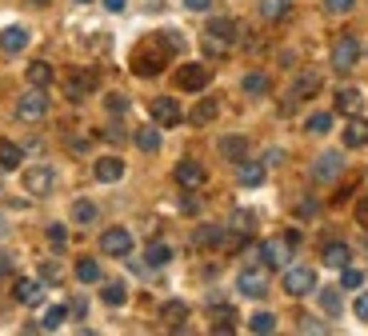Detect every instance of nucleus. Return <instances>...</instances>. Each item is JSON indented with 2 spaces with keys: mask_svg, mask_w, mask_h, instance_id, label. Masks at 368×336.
Segmentation results:
<instances>
[{
  "mask_svg": "<svg viewBox=\"0 0 368 336\" xmlns=\"http://www.w3.org/2000/svg\"><path fill=\"white\" fill-rule=\"evenodd\" d=\"M124 4H128V0H104V9L108 12H124Z\"/></svg>",
  "mask_w": 368,
  "mask_h": 336,
  "instance_id": "nucleus-57",
  "label": "nucleus"
},
{
  "mask_svg": "<svg viewBox=\"0 0 368 336\" xmlns=\"http://www.w3.org/2000/svg\"><path fill=\"white\" fill-rule=\"evenodd\" d=\"M104 108L113 112V116H121V112H128V96H121V92H108V96H104Z\"/></svg>",
  "mask_w": 368,
  "mask_h": 336,
  "instance_id": "nucleus-43",
  "label": "nucleus"
},
{
  "mask_svg": "<svg viewBox=\"0 0 368 336\" xmlns=\"http://www.w3.org/2000/svg\"><path fill=\"white\" fill-rule=\"evenodd\" d=\"M76 280H81V285H96V280H101V265H96V260H88V256H84V260H76Z\"/></svg>",
  "mask_w": 368,
  "mask_h": 336,
  "instance_id": "nucleus-36",
  "label": "nucleus"
},
{
  "mask_svg": "<svg viewBox=\"0 0 368 336\" xmlns=\"http://www.w3.org/2000/svg\"><path fill=\"white\" fill-rule=\"evenodd\" d=\"M133 141H136V148H140V153H160V124H153V128H140Z\"/></svg>",
  "mask_w": 368,
  "mask_h": 336,
  "instance_id": "nucleus-29",
  "label": "nucleus"
},
{
  "mask_svg": "<svg viewBox=\"0 0 368 336\" xmlns=\"http://www.w3.org/2000/svg\"><path fill=\"white\" fill-rule=\"evenodd\" d=\"M352 308H357V316H360V320H364V325H368V288H364V292L357 296V305H352Z\"/></svg>",
  "mask_w": 368,
  "mask_h": 336,
  "instance_id": "nucleus-49",
  "label": "nucleus"
},
{
  "mask_svg": "<svg viewBox=\"0 0 368 336\" xmlns=\"http://www.w3.org/2000/svg\"><path fill=\"white\" fill-rule=\"evenodd\" d=\"M12 296H16L21 305H41L44 300V280L41 276H21L16 288H12Z\"/></svg>",
  "mask_w": 368,
  "mask_h": 336,
  "instance_id": "nucleus-16",
  "label": "nucleus"
},
{
  "mask_svg": "<svg viewBox=\"0 0 368 336\" xmlns=\"http://www.w3.org/2000/svg\"><path fill=\"white\" fill-rule=\"evenodd\" d=\"M32 4H48V0H32Z\"/></svg>",
  "mask_w": 368,
  "mask_h": 336,
  "instance_id": "nucleus-60",
  "label": "nucleus"
},
{
  "mask_svg": "<svg viewBox=\"0 0 368 336\" xmlns=\"http://www.w3.org/2000/svg\"><path fill=\"white\" fill-rule=\"evenodd\" d=\"M101 300H104L108 308H121L124 300H128V288H124L121 280H108V285L101 288Z\"/></svg>",
  "mask_w": 368,
  "mask_h": 336,
  "instance_id": "nucleus-31",
  "label": "nucleus"
},
{
  "mask_svg": "<svg viewBox=\"0 0 368 336\" xmlns=\"http://www.w3.org/2000/svg\"><path fill=\"white\" fill-rule=\"evenodd\" d=\"M48 245H52V248H64V245H68V228H64V224H48Z\"/></svg>",
  "mask_w": 368,
  "mask_h": 336,
  "instance_id": "nucleus-44",
  "label": "nucleus"
},
{
  "mask_svg": "<svg viewBox=\"0 0 368 336\" xmlns=\"http://www.w3.org/2000/svg\"><path fill=\"white\" fill-rule=\"evenodd\" d=\"M96 84H101V72L96 68H81V72H72L68 81H64V92H68V101H84V96H92L96 92Z\"/></svg>",
  "mask_w": 368,
  "mask_h": 336,
  "instance_id": "nucleus-4",
  "label": "nucleus"
},
{
  "mask_svg": "<svg viewBox=\"0 0 368 336\" xmlns=\"http://www.w3.org/2000/svg\"><path fill=\"white\" fill-rule=\"evenodd\" d=\"M285 292L288 296H308V292H317V273L305 265L297 268H285Z\"/></svg>",
  "mask_w": 368,
  "mask_h": 336,
  "instance_id": "nucleus-7",
  "label": "nucleus"
},
{
  "mask_svg": "<svg viewBox=\"0 0 368 336\" xmlns=\"http://www.w3.org/2000/svg\"><path fill=\"white\" fill-rule=\"evenodd\" d=\"M29 84H36V88H48V84H52V64H48V61H32V64H29Z\"/></svg>",
  "mask_w": 368,
  "mask_h": 336,
  "instance_id": "nucleus-32",
  "label": "nucleus"
},
{
  "mask_svg": "<svg viewBox=\"0 0 368 336\" xmlns=\"http://www.w3.org/2000/svg\"><path fill=\"white\" fill-rule=\"evenodd\" d=\"M320 308H324L328 316L344 312V296H340V288H320Z\"/></svg>",
  "mask_w": 368,
  "mask_h": 336,
  "instance_id": "nucleus-33",
  "label": "nucleus"
},
{
  "mask_svg": "<svg viewBox=\"0 0 368 336\" xmlns=\"http://www.w3.org/2000/svg\"><path fill=\"white\" fill-rule=\"evenodd\" d=\"M101 253L104 256H128L133 253V233H128V228H104L101 233Z\"/></svg>",
  "mask_w": 368,
  "mask_h": 336,
  "instance_id": "nucleus-12",
  "label": "nucleus"
},
{
  "mask_svg": "<svg viewBox=\"0 0 368 336\" xmlns=\"http://www.w3.org/2000/svg\"><path fill=\"white\" fill-rule=\"evenodd\" d=\"M24 188H29L32 196H48L52 188H56V173H52L48 164H32L29 173H24Z\"/></svg>",
  "mask_w": 368,
  "mask_h": 336,
  "instance_id": "nucleus-11",
  "label": "nucleus"
},
{
  "mask_svg": "<svg viewBox=\"0 0 368 336\" xmlns=\"http://www.w3.org/2000/svg\"><path fill=\"white\" fill-rule=\"evenodd\" d=\"M4 233H9V220H4V216H0V236H4Z\"/></svg>",
  "mask_w": 368,
  "mask_h": 336,
  "instance_id": "nucleus-59",
  "label": "nucleus"
},
{
  "mask_svg": "<svg viewBox=\"0 0 368 336\" xmlns=\"http://www.w3.org/2000/svg\"><path fill=\"white\" fill-rule=\"evenodd\" d=\"M225 236H228L225 224H200V228L193 233V248H220Z\"/></svg>",
  "mask_w": 368,
  "mask_h": 336,
  "instance_id": "nucleus-17",
  "label": "nucleus"
},
{
  "mask_svg": "<svg viewBox=\"0 0 368 336\" xmlns=\"http://www.w3.org/2000/svg\"><path fill=\"white\" fill-rule=\"evenodd\" d=\"M360 104H364V92H360V88H340V92H337V101H332V108L344 112V116H357Z\"/></svg>",
  "mask_w": 368,
  "mask_h": 336,
  "instance_id": "nucleus-20",
  "label": "nucleus"
},
{
  "mask_svg": "<svg viewBox=\"0 0 368 336\" xmlns=\"http://www.w3.org/2000/svg\"><path fill=\"white\" fill-rule=\"evenodd\" d=\"M61 265H56V260H44V265H41V280H44V285H56V280H61Z\"/></svg>",
  "mask_w": 368,
  "mask_h": 336,
  "instance_id": "nucleus-45",
  "label": "nucleus"
},
{
  "mask_svg": "<svg viewBox=\"0 0 368 336\" xmlns=\"http://www.w3.org/2000/svg\"><path fill=\"white\" fill-rule=\"evenodd\" d=\"M364 144H368V121L352 116V121L344 124V148H364Z\"/></svg>",
  "mask_w": 368,
  "mask_h": 336,
  "instance_id": "nucleus-21",
  "label": "nucleus"
},
{
  "mask_svg": "<svg viewBox=\"0 0 368 336\" xmlns=\"http://www.w3.org/2000/svg\"><path fill=\"white\" fill-rule=\"evenodd\" d=\"M220 156L232 161V164H240L248 156V141H245V136H225V141H220Z\"/></svg>",
  "mask_w": 368,
  "mask_h": 336,
  "instance_id": "nucleus-25",
  "label": "nucleus"
},
{
  "mask_svg": "<svg viewBox=\"0 0 368 336\" xmlns=\"http://www.w3.org/2000/svg\"><path fill=\"white\" fill-rule=\"evenodd\" d=\"M184 9L188 12H208L213 9V0H184Z\"/></svg>",
  "mask_w": 368,
  "mask_h": 336,
  "instance_id": "nucleus-52",
  "label": "nucleus"
},
{
  "mask_svg": "<svg viewBox=\"0 0 368 336\" xmlns=\"http://www.w3.org/2000/svg\"><path fill=\"white\" fill-rule=\"evenodd\" d=\"M320 84H324V81H320V72H297V81H292V88H288L292 101L285 104V112H292L300 101H312V96L320 92Z\"/></svg>",
  "mask_w": 368,
  "mask_h": 336,
  "instance_id": "nucleus-5",
  "label": "nucleus"
},
{
  "mask_svg": "<svg viewBox=\"0 0 368 336\" xmlns=\"http://www.w3.org/2000/svg\"><path fill=\"white\" fill-rule=\"evenodd\" d=\"M236 320H240V316H236V308H220L216 305V312H213V332L216 336H228V332H236Z\"/></svg>",
  "mask_w": 368,
  "mask_h": 336,
  "instance_id": "nucleus-24",
  "label": "nucleus"
},
{
  "mask_svg": "<svg viewBox=\"0 0 368 336\" xmlns=\"http://www.w3.org/2000/svg\"><path fill=\"white\" fill-rule=\"evenodd\" d=\"M153 121L160 124V128H176V124L184 121V112H180V104H176L173 96H156L153 101Z\"/></svg>",
  "mask_w": 368,
  "mask_h": 336,
  "instance_id": "nucleus-14",
  "label": "nucleus"
},
{
  "mask_svg": "<svg viewBox=\"0 0 368 336\" xmlns=\"http://www.w3.org/2000/svg\"><path fill=\"white\" fill-rule=\"evenodd\" d=\"M357 224L368 233V196H364V200H357Z\"/></svg>",
  "mask_w": 368,
  "mask_h": 336,
  "instance_id": "nucleus-50",
  "label": "nucleus"
},
{
  "mask_svg": "<svg viewBox=\"0 0 368 336\" xmlns=\"http://www.w3.org/2000/svg\"><path fill=\"white\" fill-rule=\"evenodd\" d=\"M305 128H308V133H317V136H324L328 128H332V112H312Z\"/></svg>",
  "mask_w": 368,
  "mask_h": 336,
  "instance_id": "nucleus-41",
  "label": "nucleus"
},
{
  "mask_svg": "<svg viewBox=\"0 0 368 336\" xmlns=\"http://www.w3.org/2000/svg\"><path fill=\"white\" fill-rule=\"evenodd\" d=\"M360 36L357 32H340L337 41H332V68L337 72H352L360 64Z\"/></svg>",
  "mask_w": 368,
  "mask_h": 336,
  "instance_id": "nucleus-2",
  "label": "nucleus"
},
{
  "mask_svg": "<svg viewBox=\"0 0 368 336\" xmlns=\"http://www.w3.org/2000/svg\"><path fill=\"white\" fill-rule=\"evenodd\" d=\"M236 288H240V296H248V300H260V296L268 292V268H245V273L236 276Z\"/></svg>",
  "mask_w": 368,
  "mask_h": 336,
  "instance_id": "nucleus-6",
  "label": "nucleus"
},
{
  "mask_svg": "<svg viewBox=\"0 0 368 336\" xmlns=\"http://www.w3.org/2000/svg\"><path fill=\"white\" fill-rule=\"evenodd\" d=\"M168 260H173V248L164 245V240H153V245L144 248V265L148 268H164Z\"/></svg>",
  "mask_w": 368,
  "mask_h": 336,
  "instance_id": "nucleus-27",
  "label": "nucleus"
},
{
  "mask_svg": "<svg viewBox=\"0 0 368 336\" xmlns=\"http://www.w3.org/2000/svg\"><path fill=\"white\" fill-rule=\"evenodd\" d=\"M96 216H101V213H96V204H92V200H76V204H72V220H76V224H96Z\"/></svg>",
  "mask_w": 368,
  "mask_h": 336,
  "instance_id": "nucleus-39",
  "label": "nucleus"
},
{
  "mask_svg": "<svg viewBox=\"0 0 368 336\" xmlns=\"http://www.w3.org/2000/svg\"><path fill=\"white\" fill-rule=\"evenodd\" d=\"M64 320H68V305H52V308H48V312H44V320H41V328H48V332H52V328H61V325H64Z\"/></svg>",
  "mask_w": 368,
  "mask_h": 336,
  "instance_id": "nucleus-40",
  "label": "nucleus"
},
{
  "mask_svg": "<svg viewBox=\"0 0 368 336\" xmlns=\"http://www.w3.org/2000/svg\"><path fill=\"white\" fill-rule=\"evenodd\" d=\"M104 141H113V144H121V141H124V133H121V124H108V128H104Z\"/></svg>",
  "mask_w": 368,
  "mask_h": 336,
  "instance_id": "nucleus-53",
  "label": "nucleus"
},
{
  "mask_svg": "<svg viewBox=\"0 0 368 336\" xmlns=\"http://www.w3.org/2000/svg\"><path fill=\"white\" fill-rule=\"evenodd\" d=\"M248 332H256V336L276 332V316H272V312H256V316H248Z\"/></svg>",
  "mask_w": 368,
  "mask_h": 336,
  "instance_id": "nucleus-34",
  "label": "nucleus"
},
{
  "mask_svg": "<svg viewBox=\"0 0 368 336\" xmlns=\"http://www.w3.org/2000/svg\"><path fill=\"white\" fill-rule=\"evenodd\" d=\"M180 208H184V213H196V208H200V200H196V196H184Z\"/></svg>",
  "mask_w": 368,
  "mask_h": 336,
  "instance_id": "nucleus-56",
  "label": "nucleus"
},
{
  "mask_svg": "<svg viewBox=\"0 0 368 336\" xmlns=\"http://www.w3.org/2000/svg\"><path fill=\"white\" fill-rule=\"evenodd\" d=\"M340 173H344V153H320L317 164H312V180H320V184L337 180Z\"/></svg>",
  "mask_w": 368,
  "mask_h": 336,
  "instance_id": "nucleus-13",
  "label": "nucleus"
},
{
  "mask_svg": "<svg viewBox=\"0 0 368 336\" xmlns=\"http://www.w3.org/2000/svg\"><path fill=\"white\" fill-rule=\"evenodd\" d=\"M360 285H364V273L360 268H352V265L340 268V288H360Z\"/></svg>",
  "mask_w": 368,
  "mask_h": 336,
  "instance_id": "nucleus-42",
  "label": "nucleus"
},
{
  "mask_svg": "<svg viewBox=\"0 0 368 336\" xmlns=\"http://www.w3.org/2000/svg\"><path fill=\"white\" fill-rule=\"evenodd\" d=\"M297 213L300 216H317V200H312V196H305V200L297 204Z\"/></svg>",
  "mask_w": 368,
  "mask_h": 336,
  "instance_id": "nucleus-51",
  "label": "nucleus"
},
{
  "mask_svg": "<svg viewBox=\"0 0 368 336\" xmlns=\"http://www.w3.org/2000/svg\"><path fill=\"white\" fill-rule=\"evenodd\" d=\"M44 112H48V96H44V88L32 84L21 101H16V116H21V121H41Z\"/></svg>",
  "mask_w": 368,
  "mask_h": 336,
  "instance_id": "nucleus-8",
  "label": "nucleus"
},
{
  "mask_svg": "<svg viewBox=\"0 0 368 336\" xmlns=\"http://www.w3.org/2000/svg\"><path fill=\"white\" fill-rule=\"evenodd\" d=\"M68 312H72V316H84V312H88V305H84L81 296H76V300H72V305H68Z\"/></svg>",
  "mask_w": 368,
  "mask_h": 336,
  "instance_id": "nucleus-54",
  "label": "nucleus"
},
{
  "mask_svg": "<svg viewBox=\"0 0 368 336\" xmlns=\"http://www.w3.org/2000/svg\"><path fill=\"white\" fill-rule=\"evenodd\" d=\"M24 161V148L21 144H12V141H0V173H16Z\"/></svg>",
  "mask_w": 368,
  "mask_h": 336,
  "instance_id": "nucleus-23",
  "label": "nucleus"
},
{
  "mask_svg": "<svg viewBox=\"0 0 368 336\" xmlns=\"http://www.w3.org/2000/svg\"><path fill=\"white\" fill-rule=\"evenodd\" d=\"M76 4H88V0H76Z\"/></svg>",
  "mask_w": 368,
  "mask_h": 336,
  "instance_id": "nucleus-61",
  "label": "nucleus"
},
{
  "mask_svg": "<svg viewBox=\"0 0 368 336\" xmlns=\"http://www.w3.org/2000/svg\"><path fill=\"white\" fill-rule=\"evenodd\" d=\"M180 49H184V41L176 36V32H156V36H148L144 44H136L133 72L136 76H160V68L173 61Z\"/></svg>",
  "mask_w": 368,
  "mask_h": 336,
  "instance_id": "nucleus-1",
  "label": "nucleus"
},
{
  "mask_svg": "<svg viewBox=\"0 0 368 336\" xmlns=\"http://www.w3.org/2000/svg\"><path fill=\"white\" fill-rule=\"evenodd\" d=\"M228 228H232V233H245V236H252V228H256V216L248 213V208H236V213H232V220H228Z\"/></svg>",
  "mask_w": 368,
  "mask_h": 336,
  "instance_id": "nucleus-35",
  "label": "nucleus"
},
{
  "mask_svg": "<svg viewBox=\"0 0 368 336\" xmlns=\"http://www.w3.org/2000/svg\"><path fill=\"white\" fill-rule=\"evenodd\" d=\"M184 316H188V305H184V300H168V305H160V320L168 328H180Z\"/></svg>",
  "mask_w": 368,
  "mask_h": 336,
  "instance_id": "nucleus-30",
  "label": "nucleus"
},
{
  "mask_svg": "<svg viewBox=\"0 0 368 336\" xmlns=\"http://www.w3.org/2000/svg\"><path fill=\"white\" fill-rule=\"evenodd\" d=\"M352 4H357V0H324V9L332 12V16H344V12H352Z\"/></svg>",
  "mask_w": 368,
  "mask_h": 336,
  "instance_id": "nucleus-46",
  "label": "nucleus"
},
{
  "mask_svg": "<svg viewBox=\"0 0 368 336\" xmlns=\"http://www.w3.org/2000/svg\"><path fill=\"white\" fill-rule=\"evenodd\" d=\"M288 253H292V245H288L285 236L280 240H265V245L256 248V256H260V265L272 273V268H288Z\"/></svg>",
  "mask_w": 368,
  "mask_h": 336,
  "instance_id": "nucleus-9",
  "label": "nucleus"
},
{
  "mask_svg": "<svg viewBox=\"0 0 368 336\" xmlns=\"http://www.w3.org/2000/svg\"><path fill=\"white\" fill-rule=\"evenodd\" d=\"M265 173H268V164L265 161H240L236 164V180L245 184V188H256V184H265Z\"/></svg>",
  "mask_w": 368,
  "mask_h": 336,
  "instance_id": "nucleus-18",
  "label": "nucleus"
},
{
  "mask_svg": "<svg viewBox=\"0 0 368 336\" xmlns=\"http://www.w3.org/2000/svg\"><path fill=\"white\" fill-rule=\"evenodd\" d=\"M176 184H180L184 193H193V188H200V184L208 180V173H205V164L200 161H193V156H184L180 164H176Z\"/></svg>",
  "mask_w": 368,
  "mask_h": 336,
  "instance_id": "nucleus-10",
  "label": "nucleus"
},
{
  "mask_svg": "<svg viewBox=\"0 0 368 336\" xmlns=\"http://www.w3.org/2000/svg\"><path fill=\"white\" fill-rule=\"evenodd\" d=\"M300 332H328V328L320 325L317 316H300Z\"/></svg>",
  "mask_w": 368,
  "mask_h": 336,
  "instance_id": "nucleus-47",
  "label": "nucleus"
},
{
  "mask_svg": "<svg viewBox=\"0 0 368 336\" xmlns=\"http://www.w3.org/2000/svg\"><path fill=\"white\" fill-rule=\"evenodd\" d=\"M240 88H245L248 96H265V92H268V76H265V72H248L245 81H240Z\"/></svg>",
  "mask_w": 368,
  "mask_h": 336,
  "instance_id": "nucleus-37",
  "label": "nucleus"
},
{
  "mask_svg": "<svg viewBox=\"0 0 368 336\" xmlns=\"http://www.w3.org/2000/svg\"><path fill=\"white\" fill-rule=\"evenodd\" d=\"M208 81H213L208 64H180L176 68V88H184V92H205Z\"/></svg>",
  "mask_w": 368,
  "mask_h": 336,
  "instance_id": "nucleus-3",
  "label": "nucleus"
},
{
  "mask_svg": "<svg viewBox=\"0 0 368 336\" xmlns=\"http://www.w3.org/2000/svg\"><path fill=\"white\" fill-rule=\"evenodd\" d=\"M348 260H352V253H348L344 240H328V245H324V265L328 268H344Z\"/></svg>",
  "mask_w": 368,
  "mask_h": 336,
  "instance_id": "nucleus-26",
  "label": "nucleus"
},
{
  "mask_svg": "<svg viewBox=\"0 0 368 336\" xmlns=\"http://www.w3.org/2000/svg\"><path fill=\"white\" fill-rule=\"evenodd\" d=\"M9 273H12V256L0 253V276H9Z\"/></svg>",
  "mask_w": 368,
  "mask_h": 336,
  "instance_id": "nucleus-58",
  "label": "nucleus"
},
{
  "mask_svg": "<svg viewBox=\"0 0 368 336\" xmlns=\"http://www.w3.org/2000/svg\"><path fill=\"white\" fill-rule=\"evenodd\" d=\"M200 44H205V52H208V56H225V44H220V41H213V36H205V41H200Z\"/></svg>",
  "mask_w": 368,
  "mask_h": 336,
  "instance_id": "nucleus-48",
  "label": "nucleus"
},
{
  "mask_svg": "<svg viewBox=\"0 0 368 336\" xmlns=\"http://www.w3.org/2000/svg\"><path fill=\"white\" fill-rule=\"evenodd\" d=\"M280 161H285V153H280V148H268V153H265V164H280Z\"/></svg>",
  "mask_w": 368,
  "mask_h": 336,
  "instance_id": "nucleus-55",
  "label": "nucleus"
},
{
  "mask_svg": "<svg viewBox=\"0 0 368 336\" xmlns=\"http://www.w3.org/2000/svg\"><path fill=\"white\" fill-rule=\"evenodd\" d=\"M216 112H220V104H216L213 96H205V101H200L193 112H188V121H193V124H213V121H216Z\"/></svg>",
  "mask_w": 368,
  "mask_h": 336,
  "instance_id": "nucleus-28",
  "label": "nucleus"
},
{
  "mask_svg": "<svg viewBox=\"0 0 368 336\" xmlns=\"http://www.w3.org/2000/svg\"><path fill=\"white\" fill-rule=\"evenodd\" d=\"M260 16H265V21H285L288 0H260Z\"/></svg>",
  "mask_w": 368,
  "mask_h": 336,
  "instance_id": "nucleus-38",
  "label": "nucleus"
},
{
  "mask_svg": "<svg viewBox=\"0 0 368 336\" xmlns=\"http://www.w3.org/2000/svg\"><path fill=\"white\" fill-rule=\"evenodd\" d=\"M24 44H29V29H21V24H9L0 32V49L4 52H24Z\"/></svg>",
  "mask_w": 368,
  "mask_h": 336,
  "instance_id": "nucleus-22",
  "label": "nucleus"
},
{
  "mask_svg": "<svg viewBox=\"0 0 368 336\" xmlns=\"http://www.w3.org/2000/svg\"><path fill=\"white\" fill-rule=\"evenodd\" d=\"M92 173H96V180H101V184H116L124 176V161H121V156H101Z\"/></svg>",
  "mask_w": 368,
  "mask_h": 336,
  "instance_id": "nucleus-19",
  "label": "nucleus"
},
{
  "mask_svg": "<svg viewBox=\"0 0 368 336\" xmlns=\"http://www.w3.org/2000/svg\"><path fill=\"white\" fill-rule=\"evenodd\" d=\"M205 36H213V41H220L225 49H232V44L240 41V24L228 21V16H213V21H208V29H205Z\"/></svg>",
  "mask_w": 368,
  "mask_h": 336,
  "instance_id": "nucleus-15",
  "label": "nucleus"
}]
</instances>
